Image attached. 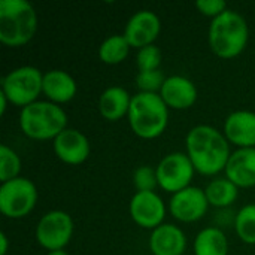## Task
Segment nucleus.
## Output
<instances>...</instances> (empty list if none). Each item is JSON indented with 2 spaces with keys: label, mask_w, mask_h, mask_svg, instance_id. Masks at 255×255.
<instances>
[{
  "label": "nucleus",
  "mask_w": 255,
  "mask_h": 255,
  "mask_svg": "<svg viewBox=\"0 0 255 255\" xmlns=\"http://www.w3.org/2000/svg\"><path fill=\"white\" fill-rule=\"evenodd\" d=\"M185 148L196 172L205 176L226 170L232 155L230 142L224 133L208 124H199L187 133Z\"/></svg>",
  "instance_id": "1"
},
{
  "label": "nucleus",
  "mask_w": 255,
  "mask_h": 255,
  "mask_svg": "<svg viewBox=\"0 0 255 255\" xmlns=\"http://www.w3.org/2000/svg\"><path fill=\"white\" fill-rule=\"evenodd\" d=\"M248 40L250 25L238 10L227 9L209 24V48L220 58L230 60L238 57L247 48Z\"/></svg>",
  "instance_id": "2"
},
{
  "label": "nucleus",
  "mask_w": 255,
  "mask_h": 255,
  "mask_svg": "<svg viewBox=\"0 0 255 255\" xmlns=\"http://www.w3.org/2000/svg\"><path fill=\"white\" fill-rule=\"evenodd\" d=\"M37 31V12L27 0H0V42L22 46Z\"/></svg>",
  "instance_id": "3"
},
{
  "label": "nucleus",
  "mask_w": 255,
  "mask_h": 255,
  "mask_svg": "<svg viewBox=\"0 0 255 255\" xmlns=\"http://www.w3.org/2000/svg\"><path fill=\"white\" fill-rule=\"evenodd\" d=\"M127 120L136 136L146 140L155 139L167 128L169 108L160 94L139 91L131 99Z\"/></svg>",
  "instance_id": "4"
},
{
  "label": "nucleus",
  "mask_w": 255,
  "mask_h": 255,
  "mask_svg": "<svg viewBox=\"0 0 255 255\" xmlns=\"http://www.w3.org/2000/svg\"><path fill=\"white\" fill-rule=\"evenodd\" d=\"M21 131L34 140L55 139L67 128V114L60 105L49 100H37L19 112Z\"/></svg>",
  "instance_id": "5"
},
{
  "label": "nucleus",
  "mask_w": 255,
  "mask_h": 255,
  "mask_svg": "<svg viewBox=\"0 0 255 255\" xmlns=\"http://www.w3.org/2000/svg\"><path fill=\"white\" fill-rule=\"evenodd\" d=\"M43 73L34 66H19L1 78V93L21 109L37 102L42 93Z\"/></svg>",
  "instance_id": "6"
},
{
  "label": "nucleus",
  "mask_w": 255,
  "mask_h": 255,
  "mask_svg": "<svg viewBox=\"0 0 255 255\" xmlns=\"http://www.w3.org/2000/svg\"><path fill=\"white\" fill-rule=\"evenodd\" d=\"M37 188L33 181L18 176L0 185V212L10 220L27 217L37 203Z\"/></svg>",
  "instance_id": "7"
},
{
  "label": "nucleus",
  "mask_w": 255,
  "mask_h": 255,
  "mask_svg": "<svg viewBox=\"0 0 255 255\" xmlns=\"http://www.w3.org/2000/svg\"><path fill=\"white\" fill-rule=\"evenodd\" d=\"M75 224L72 217L64 211H49L46 212L36 226V241L37 244L49 251L64 250L73 238Z\"/></svg>",
  "instance_id": "8"
},
{
  "label": "nucleus",
  "mask_w": 255,
  "mask_h": 255,
  "mask_svg": "<svg viewBox=\"0 0 255 255\" xmlns=\"http://www.w3.org/2000/svg\"><path fill=\"white\" fill-rule=\"evenodd\" d=\"M158 187L166 193L175 194L188 187L194 178L196 169L187 152H170L160 160L155 167Z\"/></svg>",
  "instance_id": "9"
},
{
  "label": "nucleus",
  "mask_w": 255,
  "mask_h": 255,
  "mask_svg": "<svg viewBox=\"0 0 255 255\" xmlns=\"http://www.w3.org/2000/svg\"><path fill=\"white\" fill-rule=\"evenodd\" d=\"M128 212L134 224L152 232L164 224L167 208L164 200L155 191H136L130 200Z\"/></svg>",
  "instance_id": "10"
},
{
  "label": "nucleus",
  "mask_w": 255,
  "mask_h": 255,
  "mask_svg": "<svg viewBox=\"0 0 255 255\" xmlns=\"http://www.w3.org/2000/svg\"><path fill=\"white\" fill-rule=\"evenodd\" d=\"M208 209L209 202L205 190L194 185L172 194L169 200L170 215L181 223H196L206 215Z\"/></svg>",
  "instance_id": "11"
},
{
  "label": "nucleus",
  "mask_w": 255,
  "mask_h": 255,
  "mask_svg": "<svg viewBox=\"0 0 255 255\" xmlns=\"http://www.w3.org/2000/svg\"><path fill=\"white\" fill-rule=\"evenodd\" d=\"M161 31V21L158 15L149 9H140L134 12L124 28V36L131 45V48H143L154 45L155 39Z\"/></svg>",
  "instance_id": "12"
},
{
  "label": "nucleus",
  "mask_w": 255,
  "mask_h": 255,
  "mask_svg": "<svg viewBox=\"0 0 255 255\" xmlns=\"http://www.w3.org/2000/svg\"><path fill=\"white\" fill-rule=\"evenodd\" d=\"M52 148L58 160L72 166L87 161L91 152L88 137L82 131L69 127L52 140Z\"/></svg>",
  "instance_id": "13"
},
{
  "label": "nucleus",
  "mask_w": 255,
  "mask_h": 255,
  "mask_svg": "<svg viewBox=\"0 0 255 255\" xmlns=\"http://www.w3.org/2000/svg\"><path fill=\"white\" fill-rule=\"evenodd\" d=\"M160 96L169 109L185 111L194 106L199 91L196 84L190 78L182 75H172L167 76Z\"/></svg>",
  "instance_id": "14"
},
{
  "label": "nucleus",
  "mask_w": 255,
  "mask_h": 255,
  "mask_svg": "<svg viewBox=\"0 0 255 255\" xmlns=\"http://www.w3.org/2000/svg\"><path fill=\"white\" fill-rule=\"evenodd\" d=\"M223 133L238 148H255V112H232L224 121Z\"/></svg>",
  "instance_id": "15"
},
{
  "label": "nucleus",
  "mask_w": 255,
  "mask_h": 255,
  "mask_svg": "<svg viewBox=\"0 0 255 255\" xmlns=\"http://www.w3.org/2000/svg\"><path fill=\"white\" fill-rule=\"evenodd\" d=\"M148 247L152 255H184L187 236L178 226L164 223L151 232Z\"/></svg>",
  "instance_id": "16"
},
{
  "label": "nucleus",
  "mask_w": 255,
  "mask_h": 255,
  "mask_svg": "<svg viewBox=\"0 0 255 255\" xmlns=\"http://www.w3.org/2000/svg\"><path fill=\"white\" fill-rule=\"evenodd\" d=\"M226 178L239 188L255 187V148H238L226 166Z\"/></svg>",
  "instance_id": "17"
},
{
  "label": "nucleus",
  "mask_w": 255,
  "mask_h": 255,
  "mask_svg": "<svg viewBox=\"0 0 255 255\" xmlns=\"http://www.w3.org/2000/svg\"><path fill=\"white\" fill-rule=\"evenodd\" d=\"M42 93L46 99L55 105H63L70 100L78 93V85L75 78L61 69H52L43 73V85Z\"/></svg>",
  "instance_id": "18"
},
{
  "label": "nucleus",
  "mask_w": 255,
  "mask_h": 255,
  "mask_svg": "<svg viewBox=\"0 0 255 255\" xmlns=\"http://www.w3.org/2000/svg\"><path fill=\"white\" fill-rule=\"evenodd\" d=\"M133 96L120 85L108 87L99 97V111L100 115L111 123L120 121L128 115Z\"/></svg>",
  "instance_id": "19"
},
{
  "label": "nucleus",
  "mask_w": 255,
  "mask_h": 255,
  "mask_svg": "<svg viewBox=\"0 0 255 255\" xmlns=\"http://www.w3.org/2000/svg\"><path fill=\"white\" fill-rule=\"evenodd\" d=\"M194 255H229V239L218 227L202 229L194 238Z\"/></svg>",
  "instance_id": "20"
},
{
  "label": "nucleus",
  "mask_w": 255,
  "mask_h": 255,
  "mask_svg": "<svg viewBox=\"0 0 255 255\" xmlns=\"http://www.w3.org/2000/svg\"><path fill=\"white\" fill-rule=\"evenodd\" d=\"M239 190L241 188L236 187L230 179L215 178L206 185L205 194L209 202V206H214L217 209H226L238 200Z\"/></svg>",
  "instance_id": "21"
},
{
  "label": "nucleus",
  "mask_w": 255,
  "mask_h": 255,
  "mask_svg": "<svg viewBox=\"0 0 255 255\" xmlns=\"http://www.w3.org/2000/svg\"><path fill=\"white\" fill-rule=\"evenodd\" d=\"M131 45L124 34H111L99 46V58L105 64H120L130 54Z\"/></svg>",
  "instance_id": "22"
},
{
  "label": "nucleus",
  "mask_w": 255,
  "mask_h": 255,
  "mask_svg": "<svg viewBox=\"0 0 255 255\" xmlns=\"http://www.w3.org/2000/svg\"><path fill=\"white\" fill-rule=\"evenodd\" d=\"M233 227L244 244L255 245V203L245 205L239 209L235 215Z\"/></svg>",
  "instance_id": "23"
},
{
  "label": "nucleus",
  "mask_w": 255,
  "mask_h": 255,
  "mask_svg": "<svg viewBox=\"0 0 255 255\" xmlns=\"http://www.w3.org/2000/svg\"><path fill=\"white\" fill-rule=\"evenodd\" d=\"M21 172V158L19 155L7 145L0 146V182H7L19 176Z\"/></svg>",
  "instance_id": "24"
},
{
  "label": "nucleus",
  "mask_w": 255,
  "mask_h": 255,
  "mask_svg": "<svg viewBox=\"0 0 255 255\" xmlns=\"http://www.w3.org/2000/svg\"><path fill=\"white\" fill-rule=\"evenodd\" d=\"M166 76L161 69L157 70H146V72H137L136 75V85L140 93H152V94H160Z\"/></svg>",
  "instance_id": "25"
},
{
  "label": "nucleus",
  "mask_w": 255,
  "mask_h": 255,
  "mask_svg": "<svg viewBox=\"0 0 255 255\" xmlns=\"http://www.w3.org/2000/svg\"><path fill=\"white\" fill-rule=\"evenodd\" d=\"M161 60H163V54L155 43L143 46V48L137 49V55H136L137 72L157 70V69H160Z\"/></svg>",
  "instance_id": "26"
},
{
  "label": "nucleus",
  "mask_w": 255,
  "mask_h": 255,
  "mask_svg": "<svg viewBox=\"0 0 255 255\" xmlns=\"http://www.w3.org/2000/svg\"><path fill=\"white\" fill-rule=\"evenodd\" d=\"M133 185L136 191H154L158 187L157 170L152 166H140L133 173Z\"/></svg>",
  "instance_id": "27"
},
{
  "label": "nucleus",
  "mask_w": 255,
  "mask_h": 255,
  "mask_svg": "<svg viewBox=\"0 0 255 255\" xmlns=\"http://www.w3.org/2000/svg\"><path fill=\"white\" fill-rule=\"evenodd\" d=\"M196 7L200 13L211 16L212 19L220 16L223 12H226L229 9L227 3L224 0H197Z\"/></svg>",
  "instance_id": "28"
},
{
  "label": "nucleus",
  "mask_w": 255,
  "mask_h": 255,
  "mask_svg": "<svg viewBox=\"0 0 255 255\" xmlns=\"http://www.w3.org/2000/svg\"><path fill=\"white\" fill-rule=\"evenodd\" d=\"M7 250H9V239H7V235L1 232L0 233V255L7 254Z\"/></svg>",
  "instance_id": "29"
},
{
  "label": "nucleus",
  "mask_w": 255,
  "mask_h": 255,
  "mask_svg": "<svg viewBox=\"0 0 255 255\" xmlns=\"http://www.w3.org/2000/svg\"><path fill=\"white\" fill-rule=\"evenodd\" d=\"M7 103H10L9 100H7V97L0 91V115L3 117L4 115V112H6V109H7Z\"/></svg>",
  "instance_id": "30"
},
{
  "label": "nucleus",
  "mask_w": 255,
  "mask_h": 255,
  "mask_svg": "<svg viewBox=\"0 0 255 255\" xmlns=\"http://www.w3.org/2000/svg\"><path fill=\"white\" fill-rule=\"evenodd\" d=\"M46 255H70L66 250H58V251H49Z\"/></svg>",
  "instance_id": "31"
}]
</instances>
